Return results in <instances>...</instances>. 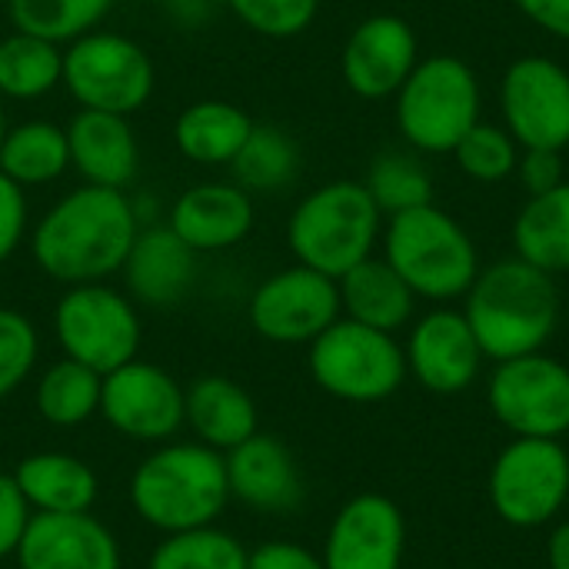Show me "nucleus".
I'll list each match as a JSON object with an SVG mask.
<instances>
[{"label":"nucleus","mask_w":569,"mask_h":569,"mask_svg":"<svg viewBox=\"0 0 569 569\" xmlns=\"http://www.w3.org/2000/svg\"><path fill=\"white\" fill-rule=\"evenodd\" d=\"M137 233V207L123 190L83 183L37 220L30 253L40 273L63 287L103 283L120 273Z\"/></svg>","instance_id":"obj_1"},{"label":"nucleus","mask_w":569,"mask_h":569,"mask_svg":"<svg viewBox=\"0 0 569 569\" xmlns=\"http://www.w3.org/2000/svg\"><path fill=\"white\" fill-rule=\"evenodd\" d=\"M463 317L487 360H513L547 347L560 323V293L550 273L517 253L480 267L463 297Z\"/></svg>","instance_id":"obj_2"},{"label":"nucleus","mask_w":569,"mask_h":569,"mask_svg":"<svg viewBox=\"0 0 569 569\" xmlns=\"http://www.w3.org/2000/svg\"><path fill=\"white\" fill-rule=\"evenodd\" d=\"M227 500V460L197 440L160 443L130 477L133 513L163 537L210 527Z\"/></svg>","instance_id":"obj_3"},{"label":"nucleus","mask_w":569,"mask_h":569,"mask_svg":"<svg viewBox=\"0 0 569 569\" xmlns=\"http://www.w3.org/2000/svg\"><path fill=\"white\" fill-rule=\"evenodd\" d=\"M380 243L383 260L430 303L463 300L483 267L467 227L437 203L387 217Z\"/></svg>","instance_id":"obj_4"},{"label":"nucleus","mask_w":569,"mask_h":569,"mask_svg":"<svg viewBox=\"0 0 569 569\" xmlns=\"http://www.w3.org/2000/svg\"><path fill=\"white\" fill-rule=\"evenodd\" d=\"M387 217L360 180H330L310 190L287 220V247L297 263L340 280L373 257Z\"/></svg>","instance_id":"obj_5"},{"label":"nucleus","mask_w":569,"mask_h":569,"mask_svg":"<svg viewBox=\"0 0 569 569\" xmlns=\"http://www.w3.org/2000/svg\"><path fill=\"white\" fill-rule=\"evenodd\" d=\"M397 130L413 153H453L463 133L483 120V87L477 70L453 57H420L413 73L393 93Z\"/></svg>","instance_id":"obj_6"},{"label":"nucleus","mask_w":569,"mask_h":569,"mask_svg":"<svg viewBox=\"0 0 569 569\" xmlns=\"http://www.w3.org/2000/svg\"><path fill=\"white\" fill-rule=\"evenodd\" d=\"M307 367L313 383L343 403H383L410 377L403 343L393 333L347 317L330 323L310 343Z\"/></svg>","instance_id":"obj_7"},{"label":"nucleus","mask_w":569,"mask_h":569,"mask_svg":"<svg viewBox=\"0 0 569 569\" xmlns=\"http://www.w3.org/2000/svg\"><path fill=\"white\" fill-rule=\"evenodd\" d=\"M60 83L80 110L130 117L153 97L157 70L150 53L133 37L97 27L63 47Z\"/></svg>","instance_id":"obj_8"},{"label":"nucleus","mask_w":569,"mask_h":569,"mask_svg":"<svg viewBox=\"0 0 569 569\" xmlns=\"http://www.w3.org/2000/svg\"><path fill=\"white\" fill-rule=\"evenodd\" d=\"M53 333L63 357L107 377L137 360L140 317L127 293L107 283H77L53 307Z\"/></svg>","instance_id":"obj_9"},{"label":"nucleus","mask_w":569,"mask_h":569,"mask_svg":"<svg viewBox=\"0 0 569 569\" xmlns=\"http://www.w3.org/2000/svg\"><path fill=\"white\" fill-rule=\"evenodd\" d=\"M569 500V447L563 440L517 437L490 467V503L507 527L537 530Z\"/></svg>","instance_id":"obj_10"},{"label":"nucleus","mask_w":569,"mask_h":569,"mask_svg":"<svg viewBox=\"0 0 569 569\" xmlns=\"http://www.w3.org/2000/svg\"><path fill=\"white\" fill-rule=\"evenodd\" d=\"M487 400L513 437L563 440L569 433V367L543 350L500 360L490 373Z\"/></svg>","instance_id":"obj_11"},{"label":"nucleus","mask_w":569,"mask_h":569,"mask_svg":"<svg viewBox=\"0 0 569 569\" xmlns=\"http://www.w3.org/2000/svg\"><path fill=\"white\" fill-rule=\"evenodd\" d=\"M500 117L523 150H567V67L543 53L517 57L500 80Z\"/></svg>","instance_id":"obj_12"},{"label":"nucleus","mask_w":569,"mask_h":569,"mask_svg":"<svg viewBox=\"0 0 569 569\" xmlns=\"http://www.w3.org/2000/svg\"><path fill=\"white\" fill-rule=\"evenodd\" d=\"M247 317L253 333L270 343L310 347L330 323L343 317L337 280L303 263L277 270L253 290Z\"/></svg>","instance_id":"obj_13"},{"label":"nucleus","mask_w":569,"mask_h":569,"mask_svg":"<svg viewBox=\"0 0 569 569\" xmlns=\"http://www.w3.org/2000/svg\"><path fill=\"white\" fill-rule=\"evenodd\" d=\"M100 417L130 440L163 443L187 420V387L157 363L130 360L103 377Z\"/></svg>","instance_id":"obj_14"},{"label":"nucleus","mask_w":569,"mask_h":569,"mask_svg":"<svg viewBox=\"0 0 569 569\" xmlns=\"http://www.w3.org/2000/svg\"><path fill=\"white\" fill-rule=\"evenodd\" d=\"M403 357L407 373L437 397H457L470 390L487 360L463 310H453L447 303L413 320Z\"/></svg>","instance_id":"obj_15"},{"label":"nucleus","mask_w":569,"mask_h":569,"mask_svg":"<svg viewBox=\"0 0 569 569\" xmlns=\"http://www.w3.org/2000/svg\"><path fill=\"white\" fill-rule=\"evenodd\" d=\"M420 63V40L410 20L397 13H373L360 20L340 53L343 83L360 100H387Z\"/></svg>","instance_id":"obj_16"},{"label":"nucleus","mask_w":569,"mask_h":569,"mask_svg":"<svg viewBox=\"0 0 569 569\" xmlns=\"http://www.w3.org/2000/svg\"><path fill=\"white\" fill-rule=\"evenodd\" d=\"M407 550V520L383 493H357L347 500L323 540L327 569H400Z\"/></svg>","instance_id":"obj_17"},{"label":"nucleus","mask_w":569,"mask_h":569,"mask_svg":"<svg viewBox=\"0 0 569 569\" xmlns=\"http://www.w3.org/2000/svg\"><path fill=\"white\" fill-rule=\"evenodd\" d=\"M20 569H120V543L93 513H33L13 553Z\"/></svg>","instance_id":"obj_18"},{"label":"nucleus","mask_w":569,"mask_h":569,"mask_svg":"<svg viewBox=\"0 0 569 569\" xmlns=\"http://www.w3.org/2000/svg\"><path fill=\"white\" fill-rule=\"evenodd\" d=\"M227 460V487L230 497L257 513H287L303 500V480L297 457L290 447L270 433H253L230 453Z\"/></svg>","instance_id":"obj_19"},{"label":"nucleus","mask_w":569,"mask_h":569,"mask_svg":"<svg viewBox=\"0 0 569 569\" xmlns=\"http://www.w3.org/2000/svg\"><path fill=\"white\" fill-rule=\"evenodd\" d=\"M253 217V197L243 187L197 183L173 200L167 227L193 253H220L250 237Z\"/></svg>","instance_id":"obj_20"},{"label":"nucleus","mask_w":569,"mask_h":569,"mask_svg":"<svg viewBox=\"0 0 569 569\" xmlns=\"http://www.w3.org/2000/svg\"><path fill=\"white\" fill-rule=\"evenodd\" d=\"M120 273L133 303L170 310L187 300L197 283V253L167 223L140 227Z\"/></svg>","instance_id":"obj_21"},{"label":"nucleus","mask_w":569,"mask_h":569,"mask_svg":"<svg viewBox=\"0 0 569 569\" xmlns=\"http://www.w3.org/2000/svg\"><path fill=\"white\" fill-rule=\"evenodd\" d=\"M70 167L90 187L127 190L140 170L137 133L127 117L103 110H77L67 123Z\"/></svg>","instance_id":"obj_22"},{"label":"nucleus","mask_w":569,"mask_h":569,"mask_svg":"<svg viewBox=\"0 0 569 569\" xmlns=\"http://www.w3.org/2000/svg\"><path fill=\"white\" fill-rule=\"evenodd\" d=\"M183 427H190L197 443L230 453L260 430V417L253 397L237 380L210 373L187 387Z\"/></svg>","instance_id":"obj_23"},{"label":"nucleus","mask_w":569,"mask_h":569,"mask_svg":"<svg viewBox=\"0 0 569 569\" xmlns=\"http://www.w3.org/2000/svg\"><path fill=\"white\" fill-rule=\"evenodd\" d=\"M30 513H90L100 483L87 460L60 450L30 453L10 473Z\"/></svg>","instance_id":"obj_24"},{"label":"nucleus","mask_w":569,"mask_h":569,"mask_svg":"<svg viewBox=\"0 0 569 569\" xmlns=\"http://www.w3.org/2000/svg\"><path fill=\"white\" fill-rule=\"evenodd\" d=\"M337 290H340V310L347 320H357L383 333H397L410 327L417 313V293L377 253L357 263L353 270H347L337 280Z\"/></svg>","instance_id":"obj_25"},{"label":"nucleus","mask_w":569,"mask_h":569,"mask_svg":"<svg viewBox=\"0 0 569 569\" xmlns=\"http://www.w3.org/2000/svg\"><path fill=\"white\" fill-rule=\"evenodd\" d=\"M253 130V117L230 100H197L173 120V143L180 157L200 167H230L243 140Z\"/></svg>","instance_id":"obj_26"},{"label":"nucleus","mask_w":569,"mask_h":569,"mask_svg":"<svg viewBox=\"0 0 569 569\" xmlns=\"http://www.w3.org/2000/svg\"><path fill=\"white\" fill-rule=\"evenodd\" d=\"M513 250L550 277L569 273V180L520 207L513 220Z\"/></svg>","instance_id":"obj_27"},{"label":"nucleus","mask_w":569,"mask_h":569,"mask_svg":"<svg viewBox=\"0 0 569 569\" xmlns=\"http://www.w3.org/2000/svg\"><path fill=\"white\" fill-rule=\"evenodd\" d=\"M70 167V147H67V127H57L50 120H23L17 127H7V137L0 143V173H7L17 187H43L67 173Z\"/></svg>","instance_id":"obj_28"},{"label":"nucleus","mask_w":569,"mask_h":569,"mask_svg":"<svg viewBox=\"0 0 569 569\" xmlns=\"http://www.w3.org/2000/svg\"><path fill=\"white\" fill-rule=\"evenodd\" d=\"M233 183L247 193H277L300 173V147L277 123H253L240 153L230 160Z\"/></svg>","instance_id":"obj_29"},{"label":"nucleus","mask_w":569,"mask_h":569,"mask_svg":"<svg viewBox=\"0 0 569 569\" xmlns=\"http://www.w3.org/2000/svg\"><path fill=\"white\" fill-rule=\"evenodd\" d=\"M100 390H103V377L70 357H60L57 363H50L40 380H37V413L50 423V427H80L90 417L100 413Z\"/></svg>","instance_id":"obj_30"},{"label":"nucleus","mask_w":569,"mask_h":569,"mask_svg":"<svg viewBox=\"0 0 569 569\" xmlns=\"http://www.w3.org/2000/svg\"><path fill=\"white\" fill-rule=\"evenodd\" d=\"M63 77V50L43 37L13 30L0 40V100H37Z\"/></svg>","instance_id":"obj_31"},{"label":"nucleus","mask_w":569,"mask_h":569,"mask_svg":"<svg viewBox=\"0 0 569 569\" xmlns=\"http://www.w3.org/2000/svg\"><path fill=\"white\" fill-rule=\"evenodd\" d=\"M113 0H7L13 30L43 37L50 43H70L103 23Z\"/></svg>","instance_id":"obj_32"},{"label":"nucleus","mask_w":569,"mask_h":569,"mask_svg":"<svg viewBox=\"0 0 569 569\" xmlns=\"http://www.w3.org/2000/svg\"><path fill=\"white\" fill-rule=\"evenodd\" d=\"M363 187L383 217H397V213L433 203V177L413 150L380 153L370 163Z\"/></svg>","instance_id":"obj_33"},{"label":"nucleus","mask_w":569,"mask_h":569,"mask_svg":"<svg viewBox=\"0 0 569 569\" xmlns=\"http://www.w3.org/2000/svg\"><path fill=\"white\" fill-rule=\"evenodd\" d=\"M247 553L250 550L233 533L210 523L167 533L150 553L147 569H247Z\"/></svg>","instance_id":"obj_34"},{"label":"nucleus","mask_w":569,"mask_h":569,"mask_svg":"<svg viewBox=\"0 0 569 569\" xmlns=\"http://www.w3.org/2000/svg\"><path fill=\"white\" fill-rule=\"evenodd\" d=\"M523 147L503 123L477 120L453 147V163L473 183H503L517 173Z\"/></svg>","instance_id":"obj_35"},{"label":"nucleus","mask_w":569,"mask_h":569,"mask_svg":"<svg viewBox=\"0 0 569 569\" xmlns=\"http://www.w3.org/2000/svg\"><path fill=\"white\" fill-rule=\"evenodd\" d=\"M243 27L270 40H290L310 30L320 13V0H227Z\"/></svg>","instance_id":"obj_36"},{"label":"nucleus","mask_w":569,"mask_h":569,"mask_svg":"<svg viewBox=\"0 0 569 569\" xmlns=\"http://www.w3.org/2000/svg\"><path fill=\"white\" fill-rule=\"evenodd\" d=\"M40 357V337L27 313L0 307V400L27 383Z\"/></svg>","instance_id":"obj_37"},{"label":"nucleus","mask_w":569,"mask_h":569,"mask_svg":"<svg viewBox=\"0 0 569 569\" xmlns=\"http://www.w3.org/2000/svg\"><path fill=\"white\" fill-rule=\"evenodd\" d=\"M27 237V190L0 173V263H7Z\"/></svg>","instance_id":"obj_38"},{"label":"nucleus","mask_w":569,"mask_h":569,"mask_svg":"<svg viewBox=\"0 0 569 569\" xmlns=\"http://www.w3.org/2000/svg\"><path fill=\"white\" fill-rule=\"evenodd\" d=\"M30 507L10 473H0V560H10L30 523Z\"/></svg>","instance_id":"obj_39"},{"label":"nucleus","mask_w":569,"mask_h":569,"mask_svg":"<svg viewBox=\"0 0 569 569\" xmlns=\"http://www.w3.org/2000/svg\"><path fill=\"white\" fill-rule=\"evenodd\" d=\"M513 177H520V183L530 197H540V193L560 187L567 180L563 150H523Z\"/></svg>","instance_id":"obj_40"},{"label":"nucleus","mask_w":569,"mask_h":569,"mask_svg":"<svg viewBox=\"0 0 569 569\" xmlns=\"http://www.w3.org/2000/svg\"><path fill=\"white\" fill-rule=\"evenodd\" d=\"M247 569H327L320 553L293 540H267L247 553Z\"/></svg>","instance_id":"obj_41"},{"label":"nucleus","mask_w":569,"mask_h":569,"mask_svg":"<svg viewBox=\"0 0 569 569\" xmlns=\"http://www.w3.org/2000/svg\"><path fill=\"white\" fill-rule=\"evenodd\" d=\"M513 3L533 27L569 43V0H513Z\"/></svg>","instance_id":"obj_42"},{"label":"nucleus","mask_w":569,"mask_h":569,"mask_svg":"<svg viewBox=\"0 0 569 569\" xmlns=\"http://www.w3.org/2000/svg\"><path fill=\"white\" fill-rule=\"evenodd\" d=\"M547 563L550 569H569V520L553 527V533L547 540Z\"/></svg>","instance_id":"obj_43"},{"label":"nucleus","mask_w":569,"mask_h":569,"mask_svg":"<svg viewBox=\"0 0 569 569\" xmlns=\"http://www.w3.org/2000/svg\"><path fill=\"white\" fill-rule=\"evenodd\" d=\"M3 137H7V117H3V103H0V143H3Z\"/></svg>","instance_id":"obj_44"},{"label":"nucleus","mask_w":569,"mask_h":569,"mask_svg":"<svg viewBox=\"0 0 569 569\" xmlns=\"http://www.w3.org/2000/svg\"><path fill=\"white\" fill-rule=\"evenodd\" d=\"M3 3H7V0H3Z\"/></svg>","instance_id":"obj_45"}]
</instances>
